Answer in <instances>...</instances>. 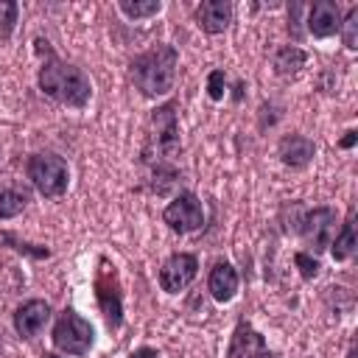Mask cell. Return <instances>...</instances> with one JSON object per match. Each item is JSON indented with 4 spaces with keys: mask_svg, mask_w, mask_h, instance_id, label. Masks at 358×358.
<instances>
[{
    "mask_svg": "<svg viewBox=\"0 0 358 358\" xmlns=\"http://www.w3.org/2000/svg\"><path fill=\"white\" fill-rule=\"evenodd\" d=\"M176 64H179L176 48H171V45H157V48H151V50L134 56L131 64H129V73H131L134 87H137L143 95L159 98V95H168V92L173 90Z\"/></svg>",
    "mask_w": 358,
    "mask_h": 358,
    "instance_id": "cell-1",
    "label": "cell"
},
{
    "mask_svg": "<svg viewBox=\"0 0 358 358\" xmlns=\"http://www.w3.org/2000/svg\"><path fill=\"white\" fill-rule=\"evenodd\" d=\"M36 81H39V90L48 98H53L56 103H67V106H78L81 109V106H87V101L92 95L90 78L78 67L56 59L53 53H48L45 64L39 67V78Z\"/></svg>",
    "mask_w": 358,
    "mask_h": 358,
    "instance_id": "cell-2",
    "label": "cell"
},
{
    "mask_svg": "<svg viewBox=\"0 0 358 358\" xmlns=\"http://www.w3.org/2000/svg\"><path fill=\"white\" fill-rule=\"evenodd\" d=\"M28 179L34 182V187L42 196L56 199L67 190L70 171H67V162L56 154H34L28 159Z\"/></svg>",
    "mask_w": 358,
    "mask_h": 358,
    "instance_id": "cell-3",
    "label": "cell"
},
{
    "mask_svg": "<svg viewBox=\"0 0 358 358\" xmlns=\"http://www.w3.org/2000/svg\"><path fill=\"white\" fill-rule=\"evenodd\" d=\"M53 344L64 355H87L92 347V324L67 308L53 324Z\"/></svg>",
    "mask_w": 358,
    "mask_h": 358,
    "instance_id": "cell-4",
    "label": "cell"
},
{
    "mask_svg": "<svg viewBox=\"0 0 358 358\" xmlns=\"http://www.w3.org/2000/svg\"><path fill=\"white\" fill-rule=\"evenodd\" d=\"M162 221L173 229V232H179V235H187V232H196V229H201V224H204V207H201V201L193 196V193H179L165 210H162Z\"/></svg>",
    "mask_w": 358,
    "mask_h": 358,
    "instance_id": "cell-5",
    "label": "cell"
},
{
    "mask_svg": "<svg viewBox=\"0 0 358 358\" xmlns=\"http://www.w3.org/2000/svg\"><path fill=\"white\" fill-rule=\"evenodd\" d=\"M196 271H199L196 255L176 252V255H171L162 263V268H159V285H162L165 294H179V291H185L196 280Z\"/></svg>",
    "mask_w": 358,
    "mask_h": 358,
    "instance_id": "cell-6",
    "label": "cell"
},
{
    "mask_svg": "<svg viewBox=\"0 0 358 358\" xmlns=\"http://www.w3.org/2000/svg\"><path fill=\"white\" fill-rule=\"evenodd\" d=\"M302 235L310 252H324L336 238V213L330 207H316L302 218Z\"/></svg>",
    "mask_w": 358,
    "mask_h": 358,
    "instance_id": "cell-7",
    "label": "cell"
},
{
    "mask_svg": "<svg viewBox=\"0 0 358 358\" xmlns=\"http://www.w3.org/2000/svg\"><path fill=\"white\" fill-rule=\"evenodd\" d=\"M341 28V8L333 0H319L308 8V34L316 39H327Z\"/></svg>",
    "mask_w": 358,
    "mask_h": 358,
    "instance_id": "cell-8",
    "label": "cell"
},
{
    "mask_svg": "<svg viewBox=\"0 0 358 358\" xmlns=\"http://www.w3.org/2000/svg\"><path fill=\"white\" fill-rule=\"evenodd\" d=\"M50 319V305L45 299H28L14 310V330L22 338H34Z\"/></svg>",
    "mask_w": 358,
    "mask_h": 358,
    "instance_id": "cell-9",
    "label": "cell"
},
{
    "mask_svg": "<svg viewBox=\"0 0 358 358\" xmlns=\"http://www.w3.org/2000/svg\"><path fill=\"white\" fill-rule=\"evenodd\" d=\"M232 3L227 0H204L201 6H196V22L201 31L207 34H221L229 28L232 22Z\"/></svg>",
    "mask_w": 358,
    "mask_h": 358,
    "instance_id": "cell-10",
    "label": "cell"
},
{
    "mask_svg": "<svg viewBox=\"0 0 358 358\" xmlns=\"http://www.w3.org/2000/svg\"><path fill=\"white\" fill-rule=\"evenodd\" d=\"M266 352V341L263 336L246 324V322H238V327L232 330V338H229V352L227 358H260Z\"/></svg>",
    "mask_w": 358,
    "mask_h": 358,
    "instance_id": "cell-11",
    "label": "cell"
},
{
    "mask_svg": "<svg viewBox=\"0 0 358 358\" xmlns=\"http://www.w3.org/2000/svg\"><path fill=\"white\" fill-rule=\"evenodd\" d=\"M207 288H210V294H213L215 302H229V299L238 294V271H235L227 260H218V263L210 268Z\"/></svg>",
    "mask_w": 358,
    "mask_h": 358,
    "instance_id": "cell-12",
    "label": "cell"
},
{
    "mask_svg": "<svg viewBox=\"0 0 358 358\" xmlns=\"http://www.w3.org/2000/svg\"><path fill=\"white\" fill-rule=\"evenodd\" d=\"M316 154V145L305 134H288L280 140V159L288 168H305Z\"/></svg>",
    "mask_w": 358,
    "mask_h": 358,
    "instance_id": "cell-13",
    "label": "cell"
},
{
    "mask_svg": "<svg viewBox=\"0 0 358 358\" xmlns=\"http://www.w3.org/2000/svg\"><path fill=\"white\" fill-rule=\"evenodd\" d=\"M355 246H358V238H355V215L350 213V218L344 221L341 232H336V238L330 241L333 260H350L355 255Z\"/></svg>",
    "mask_w": 358,
    "mask_h": 358,
    "instance_id": "cell-14",
    "label": "cell"
},
{
    "mask_svg": "<svg viewBox=\"0 0 358 358\" xmlns=\"http://www.w3.org/2000/svg\"><path fill=\"white\" fill-rule=\"evenodd\" d=\"M305 50L302 48H296V45H285V48H280L277 53H274V70L280 73V76H294V73H299V67H305Z\"/></svg>",
    "mask_w": 358,
    "mask_h": 358,
    "instance_id": "cell-15",
    "label": "cell"
},
{
    "mask_svg": "<svg viewBox=\"0 0 358 358\" xmlns=\"http://www.w3.org/2000/svg\"><path fill=\"white\" fill-rule=\"evenodd\" d=\"M117 8L129 17V20H143V17H154L162 11L159 0H120Z\"/></svg>",
    "mask_w": 358,
    "mask_h": 358,
    "instance_id": "cell-16",
    "label": "cell"
},
{
    "mask_svg": "<svg viewBox=\"0 0 358 358\" xmlns=\"http://www.w3.org/2000/svg\"><path fill=\"white\" fill-rule=\"evenodd\" d=\"M25 204H28V196H25V193H20V190H14V187H3V190H0V218H14V215H20V213L25 210Z\"/></svg>",
    "mask_w": 358,
    "mask_h": 358,
    "instance_id": "cell-17",
    "label": "cell"
},
{
    "mask_svg": "<svg viewBox=\"0 0 358 358\" xmlns=\"http://www.w3.org/2000/svg\"><path fill=\"white\" fill-rule=\"evenodd\" d=\"M341 39H344V48L355 50L358 48V6H352L347 11V17H341Z\"/></svg>",
    "mask_w": 358,
    "mask_h": 358,
    "instance_id": "cell-18",
    "label": "cell"
},
{
    "mask_svg": "<svg viewBox=\"0 0 358 358\" xmlns=\"http://www.w3.org/2000/svg\"><path fill=\"white\" fill-rule=\"evenodd\" d=\"M17 11H20V6L14 0H0V42H6L14 34Z\"/></svg>",
    "mask_w": 358,
    "mask_h": 358,
    "instance_id": "cell-19",
    "label": "cell"
},
{
    "mask_svg": "<svg viewBox=\"0 0 358 358\" xmlns=\"http://www.w3.org/2000/svg\"><path fill=\"white\" fill-rule=\"evenodd\" d=\"M294 260H296V266H299V271H302V277H305V280H313V277L319 274V260H313L310 255L296 252V255H294Z\"/></svg>",
    "mask_w": 358,
    "mask_h": 358,
    "instance_id": "cell-20",
    "label": "cell"
},
{
    "mask_svg": "<svg viewBox=\"0 0 358 358\" xmlns=\"http://www.w3.org/2000/svg\"><path fill=\"white\" fill-rule=\"evenodd\" d=\"M224 84H227L224 70H213L210 78H207V92H210L213 101H221V98H224Z\"/></svg>",
    "mask_w": 358,
    "mask_h": 358,
    "instance_id": "cell-21",
    "label": "cell"
},
{
    "mask_svg": "<svg viewBox=\"0 0 358 358\" xmlns=\"http://www.w3.org/2000/svg\"><path fill=\"white\" fill-rule=\"evenodd\" d=\"M129 358H159V352L151 350V347H140V350H134Z\"/></svg>",
    "mask_w": 358,
    "mask_h": 358,
    "instance_id": "cell-22",
    "label": "cell"
},
{
    "mask_svg": "<svg viewBox=\"0 0 358 358\" xmlns=\"http://www.w3.org/2000/svg\"><path fill=\"white\" fill-rule=\"evenodd\" d=\"M352 143H355V131H347V137H344V140H341L338 145H341V148H350Z\"/></svg>",
    "mask_w": 358,
    "mask_h": 358,
    "instance_id": "cell-23",
    "label": "cell"
},
{
    "mask_svg": "<svg viewBox=\"0 0 358 358\" xmlns=\"http://www.w3.org/2000/svg\"><path fill=\"white\" fill-rule=\"evenodd\" d=\"M260 358H280V355H274V352H263Z\"/></svg>",
    "mask_w": 358,
    "mask_h": 358,
    "instance_id": "cell-24",
    "label": "cell"
},
{
    "mask_svg": "<svg viewBox=\"0 0 358 358\" xmlns=\"http://www.w3.org/2000/svg\"><path fill=\"white\" fill-rule=\"evenodd\" d=\"M347 358H355V347H350V352H347Z\"/></svg>",
    "mask_w": 358,
    "mask_h": 358,
    "instance_id": "cell-25",
    "label": "cell"
},
{
    "mask_svg": "<svg viewBox=\"0 0 358 358\" xmlns=\"http://www.w3.org/2000/svg\"><path fill=\"white\" fill-rule=\"evenodd\" d=\"M42 358H59V355H53V352H45V355H42Z\"/></svg>",
    "mask_w": 358,
    "mask_h": 358,
    "instance_id": "cell-26",
    "label": "cell"
}]
</instances>
